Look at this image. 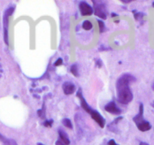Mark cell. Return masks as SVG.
<instances>
[{
	"instance_id": "1",
	"label": "cell",
	"mask_w": 154,
	"mask_h": 145,
	"mask_svg": "<svg viewBox=\"0 0 154 145\" xmlns=\"http://www.w3.org/2000/svg\"><path fill=\"white\" fill-rule=\"evenodd\" d=\"M136 78L131 74H123L116 81V97L117 101L122 105H128L132 101L133 93L130 88V84L134 82Z\"/></svg>"
},
{
	"instance_id": "2",
	"label": "cell",
	"mask_w": 154,
	"mask_h": 145,
	"mask_svg": "<svg viewBox=\"0 0 154 145\" xmlns=\"http://www.w3.org/2000/svg\"><path fill=\"white\" fill-rule=\"evenodd\" d=\"M76 97L79 98V101H80V105L81 107L83 110H85L87 113L91 115V117L98 124L99 126L101 129H103L104 127L105 124H106V120L103 118V117L97 111L94 110L90 105H88V104L87 103L86 100L84 98L83 95H82V89L79 88V90H77L76 93Z\"/></svg>"
},
{
	"instance_id": "3",
	"label": "cell",
	"mask_w": 154,
	"mask_h": 145,
	"mask_svg": "<svg viewBox=\"0 0 154 145\" xmlns=\"http://www.w3.org/2000/svg\"><path fill=\"white\" fill-rule=\"evenodd\" d=\"M133 121L135 123L137 128L140 132L149 131L152 128L151 124L143 118V105L140 103L139 105V112L136 116L133 117Z\"/></svg>"
},
{
	"instance_id": "4",
	"label": "cell",
	"mask_w": 154,
	"mask_h": 145,
	"mask_svg": "<svg viewBox=\"0 0 154 145\" xmlns=\"http://www.w3.org/2000/svg\"><path fill=\"white\" fill-rule=\"evenodd\" d=\"M15 10V6L12 5L7 8L3 14V33H4V41L5 44L8 45L9 41H8V25H9V17L14 13Z\"/></svg>"
},
{
	"instance_id": "5",
	"label": "cell",
	"mask_w": 154,
	"mask_h": 145,
	"mask_svg": "<svg viewBox=\"0 0 154 145\" xmlns=\"http://www.w3.org/2000/svg\"><path fill=\"white\" fill-rule=\"evenodd\" d=\"M92 2L94 14L102 20H106L107 17V10L104 2L103 1H92Z\"/></svg>"
},
{
	"instance_id": "6",
	"label": "cell",
	"mask_w": 154,
	"mask_h": 145,
	"mask_svg": "<svg viewBox=\"0 0 154 145\" xmlns=\"http://www.w3.org/2000/svg\"><path fill=\"white\" fill-rule=\"evenodd\" d=\"M79 8L82 16H90L94 12V9L92 7L85 1H82L79 3Z\"/></svg>"
},
{
	"instance_id": "7",
	"label": "cell",
	"mask_w": 154,
	"mask_h": 145,
	"mask_svg": "<svg viewBox=\"0 0 154 145\" xmlns=\"http://www.w3.org/2000/svg\"><path fill=\"white\" fill-rule=\"evenodd\" d=\"M104 110L108 113L113 115H120L122 113V111L118 106L116 105L114 101H111L108 102L106 105L104 106Z\"/></svg>"
},
{
	"instance_id": "8",
	"label": "cell",
	"mask_w": 154,
	"mask_h": 145,
	"mask_svg": "<svg viewBox=\"0 0 154 145\" xmlns=\"http://www.w3.org/2000/svg\"><path fill=\"white\" fill-rule=\"evenodd\" d=\"M63 93L65 95H72L75 92V86L73 83L70 81H66L62 85Z\"/></svg>"
},
{
	"instance_id": "9",
	"label": "cell",
	"mask_w": 154,
	"mask_h": 145,
	"mask_svg": "<svg viewBox=\"0 0 154 145\" xmlns=\"http://www.w3.org/2000/svg\"><path fill=\"white\" fill-rule=\"evenodd\" d=\"M58 135H59V140L60 141L63 142L65 145H69L70 144V140H69V137H68L67 134L66 132L63 131L61 129H58Z\"/></svg>"
},
{
	"instance_id": "10",
	"label": "cell",
	"mask_w": 154,
	"mask_h": 145,
	"mask_svg": "<svg viewBox=\"0 0 154 145\" xmlns=\"http://www.w3.org/2000/svg\"><path fill=\"white\" fill-rule=\"evenodd\" d=\"M122 118L123 117L121 116H119L117 118H116L112 123H110L108 125V129H109L110 132H112L118 133V130H117V127H116V126H117V124L120 122L121 120H122Z\"/></svg>"
},
{
	"instance_id": "11",
	"label": "cell",
	"mask_w": 154,
	"mask_h": 145,
	"mask_svg": "<svg viewBox=\"0 0 154 145\" xmlns=\"http://www.w3.org/2000/svg\"><path fill=\"white\" fill-rule=\"evenodd\" d=\"M70 72L72 74V75L75 77H79V69H78V65L77 64H72L70 66Z\"/></svg>"
},
{
	"instance_id": "12",
	"label": "cell",
	"mask_w": 154,
	"mask_h": 145,
	"mask_svg": "<svg viewBox=\"0 0 154 145\" xmlns=\"http://www.w3.org/2000/svg\"><path fill=\"white\" fill-rule=\"evenodd\" d=\"M82 29H84L85 30L88 31V30H90V29H92L93 25L90 20H85V21H83V23H82Z\"/></svg>"
},
{
	"instance_id": "13",
	"label": "cell",
	"mask_w": 154,
	"mask_h": 145,
	"mask_svg": "<svg viewBox=\"0 0 154 145\" xmlns=\"http://www.w3.org/2000/svg\"><path fill=\"white\" fill-rule=\"evenodd\" d=\"M62 124H63L65 127H66V128L68 129H72L73 128L72 122H71L70 120L68 119V118H63V119L62 120Z\"/></svg>"
},
{
	"instance_id": "14",
	"label": "cell",
	"mask_w": 154,
	"mask_h": 145,
	"mask_svg": "<svg viewBox=\"0 0 154 145\" xmlns=\"http://www.w3.org/2000/svg\"><path fill=\"white\" fill-rule=\"evenodd\" d=\"M97 23H98L99 25V31H100V33L104 32L105 30V24L103 23V20H97Z\"/></svg>"
},
{
	"instance_id": "15",
	"label": "cell",
	"mask_w": 154,
	"mask_h": 145,
	"mask_svg": "<svg viewBox=\"0 0 154 145\" xmlns=\"http://www.w3.org/2000/svg\"><path fill=\"white\" fill-rule=\"evenodd\" d=\"M3 145H17V142L13 139H7L3 142Z\"/></svg>"
},
{
	"instance_id": "16",
	"label": "cell",
	"mask_w": 154,
	"mask_h": 145,
	"mask_svg": "<svg viewBox=\"0 0 154 145\" xmlns=\"http://www.w3.org/2000/svg\"><path fill=\"white\" fill-rule=\"evenodd\" d=\"M53 123H54V120H48L45 121V122L43 123V126L45 127H46V128H51V127L52 126Z\"/></svg>"
},
{
	"instance_id": "17",
	"label": "cell",
	"mask_w": 154,
	"mask_h": 145,
	"mask_svg": "<svg viewBox=\"0 0 154 145\" xmlns=\"http://www.w3.org/2000/svg\"><path fill=\"white\" fill-rule=\"evenodd\" d=\"M143 16H144V14L143 13H135V14H134V17L136 19V20H141Z\"/></svg>"
},
{
	"instance_id": "18",
	"label": "cell",
	"mask_w": 154,
	"mask_h": 145,
	"mask_svg": "<svg viewBox=\"0 0 154 145\" xmlns=\"http://www.w3.org/2000/svg\"><path fill=\"white\" fill-rule=\"evenodd\" d=\"M62 64H63V60L61 58H58L54 63V66H59Z\"/></svg>"
},
{
	"instance_id": "19",
	"label": "cell",
	"mask_w": 154,
	"mask_h": 145,
	"mask_svg": "<svg viewBox=\"0 0 154 145\" xmlns=\"http://www.w3.org/2000/svg\"><path fill=\"white\" fill-rule=\"evenodd\" d=\"M108 145H119V144L115 141V140H113V139H110V140L108 141Z\"/></svg>"
},
{
	"instance_id": "20",
	"label": "cell",
	"mask_w": 154,
	"mask_h": 145,
	"mask_svg": "<svg viewBox=\"0 0 154 145\" xmlns=\"http://www.w3.org/2000/svg\"><path fill=\"white\" fill-rule=\"evenodd\" d=\"M55 145H65V144H64L63 143V142L60 141L59 140V139H58V140L56 141V142H55Z\"/></svg>"
},
{
	"instance_id": "21",
	"label": "cell",
	"mask_w": 154,
	"mask_h": 145,
	"mask_svg": "<svg viewBox=\"0 0 154 145\" xmlns=\"http://www.w3.org/2000/svg\"><path fill=\"white\" fill-rule=\"evenodd\" d=\"M5 140H6V138L3 135H2V134H0V141H2V142H4Z\"/></svg>"
},
{
	"instance_id": "22",
	"label": "cell",
	"mask_w": 154,
	"mask_h": 145,
	"mask_svg": "<svg viewBox=\"0 0 154 145\" xmlns=\"http://www.w3.org/2000/svg\"><path fill=\"white\" fill-rule=\"evenodd\" d=\"M121 2H123V3H129V2H132V1H131V0H126V1H124V0H122Z\"/></svg>"
},
{
	"instance_id": "23",
	"label": "cell",
	"mask_w": 154,
	"mask_h": 145,
	"mask_svg": "<svg viewBox=\"0 0 154 145\" xmlns=\"http://www.w3.org/2000/svg\"><path fill=\"white\" fill-rule=\"evenodd\" d=\"M139 145H149V144H148L147 143H146V142H143V141H142V142H140V144H139Z\"/></svg>"
},
{
	"instance_id": "24",
	"label": "cell",
	"mask_w": 154,
	"mask_h": 145,
	"mask_svg": "<svg viewBox=\"0 0 154 145\" xmlns=\"http://www.w3.org/2000/svg\"><path fill=\"white\" fill-rule=\"evenodd\" d=\"M111 16H112V17H117L118 14H112Z\"/></svg>"
},
{
	"instance_id": "25",
	"label": "cell",
	"mask_w": 154,
	"mask_h": 145,
	"mask_svg": "<svg viewBox=\"0 0 154 145\" xmlns=\"http://www.w3.org/2000/svg\"><path fill=\"white\" fill-rule=\"evenodd\" d=\"M37 145H45V144L42 143H37Z\"/></svg>"
},
{
	"instance_id": "26",
	"label": "cell",
	"mask_w": 154,
	"mask_h": 145,
	"mask_svg": "<svg viewBox=\"0 0 154 145\" xmlns=\"http://www.w3.org/2000/svg\"><path fill=\"white\" fill-rule=\"evenodd\" d=\"M152 90H154V83H153V84H152Z\"/></svg>"
},
{
	"instance_id": "27",
	"label": "cell",
	"mask_w": 154,
	"mask_h": 145,
	"mask_svg": "<svg viewBox=\"0 0 154 145\" xmlns=\"http://www.w3.org/2000/svg\"><path fill=\"white\" fill-rule=\"evenodd\" d=\"M152 7H153V8H154V2H152Z\"/></svg>"
}]
</instances>
